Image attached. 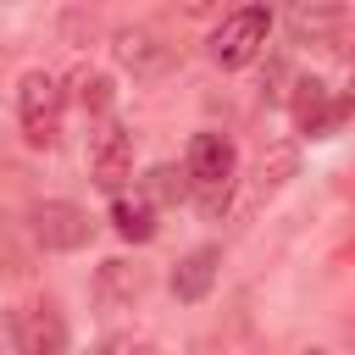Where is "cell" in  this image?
<instances>
[{"mask_svg": "<svg viewBox=\"0 0 355 355\" xmlns=\"http://www.w3.org/2000/svg\"><path fill=\"white\" fill-rule=\"evenodd\" d=\"M183 172H189V194L200 200V211L222 216L233 205V189H239V144L227 133H194Z\"/></svg>", "mask_w": 355, "mask_h": 355, "instance_id": "cell-1", "label": "cell"}, {"mask_svg": "<svg viewBox=\"0 0 355 355\" xmlns=\"http://www.w3.org/2000/svg\"><path fill=\"white\" fill-rule=\"evenodd\" d=\"M266 39H272V6L250 0V6H233V11L211 28L205 50H211V61H216V67L239 72V67H250V61H261V55H266Z\"/></svg>", "mask_w": 355, "mask_h": 355, "instance_id": "cell-2", "label": "cell"}, {"mask_svg": "<svg viewBox=\"0 0 355 355\" xmlns=\"http://www.w3.org/2000/svg\"><path fill=\"white\" fill-rule=\"evenodd\" d=\"M61 111H67V83L44 67H28L17 78V122L33 150H50L61 139Z\"/></svg>", "mask_w": 355, "mask_h": 355, "instance_id": "cell-3", "label": "cell"}, {"mask_svg": "<svg viewBox=\"0 0 355 355\" xmlns=\"http://www.w3.org/2000/svg\"><path fill=\"white\" fill-rule=\"evenodd\" d=\"M294 172H300V150H294L288 139H272V144H261V150H255V161H250V172H244V189H239V200L227 205V216L244 227V222H250V216H255V211H261V205H266V200H272V194H277V189H283Z\"/></svg>", "mask_w": 355, "mask_h": 355, "instance_id": "cell-4", "label": "cell"}, {"mask_svg": "<svg viewBox=\"0 0 355 355\" xmlns=\"http://www.w3.org/2000/svg\"><path fill=\"white\" fill-rule=\"evenodd\" d=\"M28 233H33L39 250L72 255V250H83V244L94 239V216H89L83 205H72V200H39V205L28 211Z\"/></svg>", "mask_w": 355, "mask_h": 355, "instance_id": "cell-5", "label": "cell"}, {"mask_svg": "<svg viewBox=\"0 0 355 355\" xmlns=\"http://www.w3.org/2000/svg\"><path fill=\"white\" fill-rule=\"evenodd\" d=\"M89 178H94L100 189H111V194L133 178V128H128L116 111H105L100 128L89 133Z\"/></svg>", "mask_w": 355, "mask_h": 355, "instance_id": "cell-6", "label": "cell"}, {"mask_svg": "<svg viewBox=\"0 0 355 355\" xmlns=\"http://www.w3.org/2000/svg\"><path fill=\"white\" fill-rule=\"evenodd\" d=\"M111 55L133 72V78H161L172 61H178V44L155 28V22H128L111 33Z\"/></svg>", "mask_w": 355, "mask_h": 355, "instance_id": "cell-7", "label": "cell"}, {"mask_svg": "<svg viewBox=\"0 0 355 355\" xmlns=\"http://www.w3.org/2000/svg\"><path fill=\"white\" fill-rule=\"evenodd\" d=\"M288 33H294V44L355 55V11H338V6H294L288 11Z\"/></svg>", "mask_w": 355, "mask_h": 355, "instance_id": "cell-8", "label": "cell"}, {"mask_svg": "<svg viewBox=\"0 0 355 355\" xmlns=\"http://www.w3.org/2000/svg\"><path fill=\"white\" fill-rule=\"evenodd\" d=\"M288 116L305 139H327L333 128H344V111H338V94L322 83V78H294L288 83Z\"/></svg>", "mask_w": 355, "mask_h": 355, "instance_id": "cell-9", "label": "cell"}, {"mask_svg": "<svg viewBox=\"0 0 355 355\" xmlns=\"http://www.w3.org/2000/svg\"><path fill=\"white\" fill-rule=\"evenodd\" d=\"M11 344H17L22 355H55V349H67V322H61V311H55L50 300L17 305V311H11Z\"/></svg>", "mask_w": 355, "mask_h": 355, "instance_id": "cell-10", "label": "cell"}, {"mask_svg": "<svg viewBox=\"0 0 355 355\" xmlns=\"http://www.w3.org/2000/svg\"><path fill=\"white\" fill-rule=\"evenodd\" d=\"M150 294V266L133 261V255H105L94 266V300L105 311H122V305H139Z\"/></svg>", "mask_w": 355, "mask_h": 355, "instance_id": "cell-11", "label": "cell"}, {"mask_svg": "<svg viewBox=\"0 0 355 355\" xmlns=\"http://www.w3.org/2000/svg\"><path fill=\"white\" fill-rule=\"evenodd\" d=\"M216 272H222V250H216V244H194L189 255H178L166 288H172L178 305H200V300L216 288Z\"/></svg>", "mask_w": 355, "mask_h": 355, "instance_id": "cell-12", "label": "cell"}, {"mask_svg": "<svg viewBox=\"0 0 355 355\" xmlns=\"http://www.w3.org/2000/svg\"><path fill=\"white\" fill-rule=\"evenodd\" d=\"M111 227H116V239H128V244H150L155 239V200L139 189V194H111Z\"/></svg>", "mask_w": 355, "mask_h": 355, "instance_id": "cell-13", "label": "cell"}, {"mask_svg": "<svg viewBox=\"0 0 355 355\" xmlns=\"http://www.w3.org/2000/svg\"><path fill=\"white\" fill-rule=\"evenodd\" d=\"M67 100H78L89 116H105L111 100H116V89H111V78H105L100 67H78V72L67 78Z\"/></svg>", "mask_w": 355, "mask_h": 355, "instance_id": "cell-14", "label": "cell"}, {"mask_svg": "<svg viewBox=\"0 0 355 355\" xmlns=\"http://www.w3.org/2000/svg\"><path fill=\"white\" fill-rule=\"evenodd\" d=\"M144 194H150L155 205H172V200L189 194V172H183V166H150V172H144Z\"/></svg>", "mask_w": 355, "mask_h": 355, "instance_id": "cell-15", "label": "cell"}, {"mask_svg": "<svg viewBox=\"0 0 355 355\" xmlns=\"http://www.w3.org/2000/svg\"><path fill=\"white\" fill-rule=\"evenodd\" d=\"M94 28H100V22H94V11H67V22H61V33H67V39H83V33L94 39Z\"/></svg>", "mask_w": 355, "mask_h": 355, "instance_id": "cell-16", "label": "cell"}, {"mask_svg": "<svg viewBox=\"0 0 355 355\" xmlns=\"http://www.w3.org/2000/svg\"><path fill=\"white\" fill-rule=\"evenodd\" d=\"M183 17H211V11H222V0H172Z\"/></svg>", "mask_w": 355, "mask_h": 355, "instance_id": "cell-17", "label": "cell"}, {"mask_svg": "<svg viewBox=\"0 0 355 355\" xmlns=\"http://www.w3.org/2000/svg\"><path fill=\"white\" fill-rule=\"evenodd\" d=\"M338 111H344V122L355 116V55H349V83H344V94H338Z\"/></svg>", "mask_w": 355, "mask_h": 355, "instance_id": "cell-18", "label": "cell"}]
</instances>
